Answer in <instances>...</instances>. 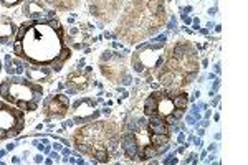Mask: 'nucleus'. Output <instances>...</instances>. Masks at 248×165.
I'll use <instances>...</instances> for the list:
<instances>
[{
    "label": "nucleus",
    "mask_w": 248,
    "mask_h": 165,
    "mask_svg": "<svg viewBox=\"0 0 248 165\" xmlns=\"http://www.w3.org/2000/svg\"><path fill=\"white\" fill-rule=\"evenodd\" d=\"M25 63V61H23ZM25 75H27V79L33 83H50L53 79V73L55 71L48 66H35V64H30V63H25Z\"/></svg>",
    "instance_id": "14"
},
{
    "label": "nucleus",
    "mask_w": 248,
    "mask_h": 165,
    "mask_svg": "<svg viewBox=\"0 0 248 165\" xmlns=\"http://www.w3.org/2000/svg\"><path fill=\"white\" fill-rule=\"evenodd\" d=\"M14 53L22 61L48 66L58 73L70 60L71 50L65 42V28L55 18L25 20L14 40Z\"/></svg>",
    "instance_id": "1"
},
{
    "label": "nucleus",
    "mask_w": 248,
    "mask_h": 165,
    "mask_svg": "<svg viewBox=\"0 0 248 165\" xmlns=\"http://www.w3.org/2000/svg\"><path fill=\"white\" fill-rule=\"evenodd\" d=\"M167 48H169V45H167L166 37L142 43L131 56V66H133L136 73L146 76L151 81V78L161 70L167 55Z\"/></svg>",
    "instance_id": "7"
},
{
    "label": "nucleus",
    "mask_w": 248,
    "mask_h": 165,
    "mask_svg": "<svg viewBox=\"0 0 248 165\" xmlns=\"http://www.w3.org/2000/svg\"><path fill=\"white\" fill-rule=\"evenodd\" d=\"M18 31V27L9 17L0 18V45H7L12 40H15V35Z\"/></svg>",
    "instance_id": "15"
},
{
    "label": "nucleus",
    "mask_w": 248,
    "mask_h": 165,
    "mask_svg": "<svg viewBox=\"0 0 248 165\" xmlns=\"http://www.w3.org/2000/svg\"><path fill=\"white\" fill-rule=\"evenodd\" d=\"M189 96L184 90H162L153 91L144 101V116L159 118L167 124L182 119L187 111Z\"/></svg>",
    "instance_id": "5"
},
{
    "label": "nucleus",
    "mask_w": 248,
    "mask_h": 165,
    "mask_svg": "<svg viewBox=\"0 0 248 165\" xmlns=\"http://www.w3.org/2000/svg\"><path fill=\"white\" fill-rule=\"evenodd\" d=\"M199 73V58L189 42H179L167 48V55L155 78L166 90H184Z\"/></svg>",
    "instance_id": "2"
},
{
    "label": "nucleus",
    "mask_w": 248,
    "mask_h": 165,
    "mask_svg": "<svg viewBox=\"0 0 248 165\" xmlns=\"http://www.w3.org/2000/svg\"><path fill=\"white\" fill-rule=\"evenodd\" d=\"M25 129V111L0 101V139H10Z\"/></svg>",
    "instance_id": "8"
},
{
    "label": "nucleus",
    "mask_w": 248,
    "mask_h": 165,
    "mask_svg": "<svg viewBox=\"0 0 248 165\" xmlns=\"http://www.w3.org/2000/svg\"><path fill=\"white\" fill-rule=\"evenodd\" d=\"M0 3H2L3 7H7V9H10V7H15V5H18V3H22V0H0Z\"/></svg>",
    "instance_id": "17"
},
{
    "label": "nucleus",
    "mask_w": 248,
    "mask_h": 165,
    "mask_svg": "<svg viewBox=\"0 0 248 165\" xmlns=\"http://www.w3.org/2000/svg\"><path fill=\"white\" fill-rule=\"evenodd\" d=\"M75 144L83 154L106 164L111 160V154L118 146V127L113 122L96 119L78 129L75 134Z\"/></svg>",
    "instance_id": "3"
},
{
    "label": "nucleus",
    "mask_w": 248,
    "mask_h": 165,
    "mask_svg": "<svg viewBox=\"0 0 248 165\" xmlns=\"http://www.w3.org/2000/svg\"><path fill=\"white\" fill-rule=\"evenodd\" d=\"M22 14L29 20H50L53 18V12H51L42 0H25L23 2Z\"/></svg>",
    "instance_id": "12"
},
{
    "label": "nucleus",
    "mask_w": 248,
    "mask_h": 165,
    "mask_svg": "<svg viewBox=\"0 0 248 165\" xmlns=\"http://www.w3.org/2000/svg\"><path fill=\"white\" fill-rule=\"evenodd\" d=\"M45 2L58 10H73L75 7L79 5L81 0H45Z\"/></svg>",
    "instance_id": "16"
},
{
    "label": "nucleus",
    "mask_w": 248,
    "mask_h": 165,
    "mask_svg": "<svg viewBox=\"0 0 248 165\" xmlns=\"http://www.w3.org/2000/svg\"><path fill=\"white\" fill-rule=\"evenodd\" d=\"M166 22L162 0H138L126 12L123 18L121 35L127 42H138L139 38L153 35Z\"/></svg>",
    "instance_id": "4"
},
{
    "label": "nucleus",
    "mask_w": 248,
    "mask_h": 165,
    "mask_svg": "<svg viewBox=\"0 0 248 165\" xmlns=\"http://www.w3.org/2000/svg\"><path fill=\"white\" fill-rule=\"evenodd\" d=\"M101 73L109 79L111 83H121L126 78V63H124V56L113 53V51H105L101 56Z\"/></svg>",
    "instance_id": "9"
},
{
    "label": "nucleus",
    "mask_w": 248,
    "mask_h": 165,
    "mask_svg": "<svg viewBox=\"0 0 248 165\" xmlns=\"http://www.w3.org/2000/svg\"><path fill=\"white\" fill-rule=\"evenodd\" d=\"M71 116L77 124H88L99 119V109L98 103L91 98H81L77 99L71 104Z\"/></svg>",
    "instance_id": "10"
},
{
    "label": "nucleus",
    "mask_w": 248,
    "mask_h": 165,
    "mask_svg": "<svg viewBox=\"0 0 248 165\" xmlns=\"http://www.w3.org/2000/svg\"><path fill=\"white\" fill-rule=\"evenodd\" d=\"M91 84V71H73L66 76V90L75 94V92L85 91L88 86Z\"/></svg>",
    "instance_id": "13"
},
{
    "label": "nucleus",
    "mask_w": 248,
    "mask_h": 165,
    "mask_svg": "<svg viewBox=\"0 0 248 165\" xmlns=\"http://www.w3.org/2000/svg\"><path fill=\"white\" fill-rule=\"evenodd\" d=\"M70 99L66 94H51L43 101V112L50 119H62L70 111Z\"/></svg>",
    "instance_id": "11"
},
{
    "label": "nucleus",
    "mask_w": 248,
    "mask_h": 165,
    "mask_svg": "<svg viewBox=\"0 0 248 165\" xmlns=\"http://www.w3.org/2000/svg\"><path fill=\"white\" fill-rule=\"evenodd\" d=\"M43 96L42 84L22 76H9L0 83V98L22 111H37Z\"/></svg>",
    "instance_id": "6"
},
{
    "label": "nucleus",
    "mask_w": 248,
    "mask_h": 165,
    "mask_svg": "<svg viewBox=\"0 0 248 165\" xmlns=\"http://www.w3.org/2000/svg\"><path fill=\"white\" fill-rule=\"evenodd\" d=\"M0 73H2V61H0Z\"/></svg>",
    "instance_id": "18"
}]
</instances>
